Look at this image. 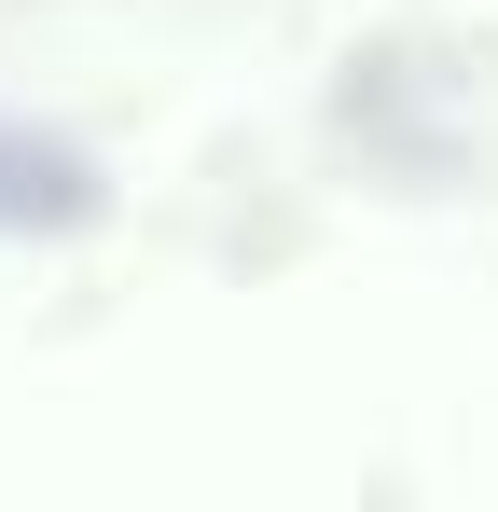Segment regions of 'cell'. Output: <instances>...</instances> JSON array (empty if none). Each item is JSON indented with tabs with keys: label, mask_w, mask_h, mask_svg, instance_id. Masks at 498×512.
<instances>
[{
	"label": "cell",
	"mask_w": 498,
	"mask_h": 512,
	"mask_svg": "<svg viewBox=\"0 0 498 512\" xmlns=\"http://www.w3.org/2000/svg\"><path fill=\"white\" fill-rule=\"evenodd\" d=\"M0 222H28V236L97 222V167H83V153H56V139H14V125H0Z\"/></svg>",
	"instance_id": "6da1fadb"
}]
</instances>
